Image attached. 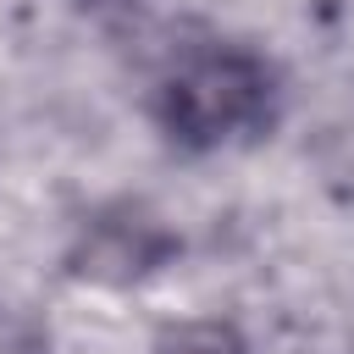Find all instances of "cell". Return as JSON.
<instances>
[{
    "instance_id": "cell-1",
    "label": "cell",
    "mask_w": 354,
    "mask_h": 354,
    "mask_svg": "<svg viewBox=\"0 0 354 354\" xmlns=\"http://www.w3.org/2000/svg\"><path fill=\"white\" fill-rule=\"evenodd\" d=\"M277 77L260 55L238 44H216L188 55L160 88V122L188 149H221L271 122Z\"/></svg>"
},
{
    "instance_id": "cell-2",
    "label": "cell",
    "mask_w": 354,
    "mask_h": 354,
    "mask_svg": "<svg viewBox=\"0 0 354 354\" xmlns=\"http://www.w3.org/2000/svg\"><path fill=\"white\" fill-rule=\"evenodd\" d=\"M166 254H171V238L155 221L105 216V221H94L83 232V243L72 254V271L77 277H94V282H133V277L155 271Z\"/></svg>"
},
{
    "instance_id": "cell-3",
    "label": "cell",
    "mask_w": 354,
    "mask_h": 354,
    "mask_svg": "<svg viewBox=\"0 0 354 354\" xmlns=\"http://www.w3.org/2000/svg\"><path fill=\"white\" fill-rule=\"evenodd\" d=\"M155 354H249V343L227 321H188V326L166 332Z\"/></svg>"
},
{
    "instance_id": "cell-4",
    "label": "cell",
    "mask_w": 354,
    "mask_h": 354,
    "mask_svg": "<svg viewBox=\"0 0 354 354\" xmlns=\"http://www.w3.org/2000/svg\"><path fill=\"white\" fill-rule=\"evenodd\" d=\"M0 354H50V337L33 315L22 310H0Z\"/></svg>"
},
{
    "instance_id": "cell-5",
    "label": "cell",
    "mask_w": 354,
    "mask_h": 354,
    "mask_svg": "<svg viewBox=\"0 0 354 354\" xmlns=\"http://www.w3.org/2000/svg\"><path fill=\"white\" fill-rule=\"evenodd\" d=\"M94 6H116V0H94Z\"/></svg>"
}]
</instances>
